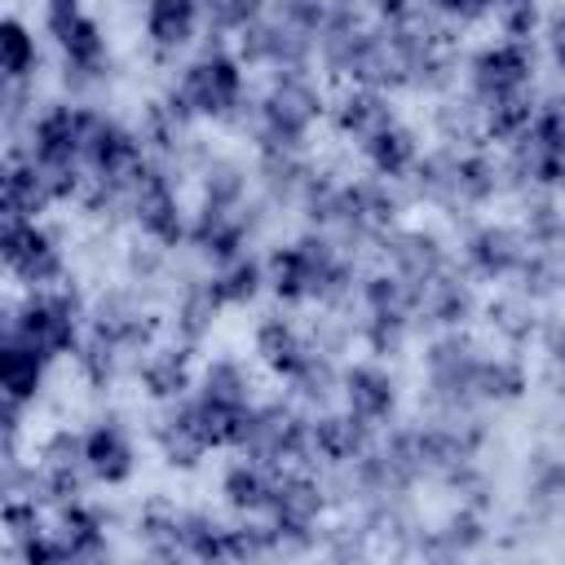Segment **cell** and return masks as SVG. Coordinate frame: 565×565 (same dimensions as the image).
Instances as JSON below:
<instances>
[{
  "label": "cell",
  "mask_w": 565,
  "mask_h": 565,
  "mask_svg": "<svg viewBox=\"0 0 565 565\" xmlns=\"http://www.w3.org/2000/svg\"><path fill=\"white\" fill-rule=\"evenodd\" d=\"M212 40L199 49L194 62L181 66V75L168 84V106L181 115V119H230L234 106L247 97V75H243V62L221 44L216 31H207Z\"/></svg>",
  "instance_id": "6da1fadb"
},
{
  "label": "cell",
  "mask_w": 565,
  "mask_h": 565,
  "mask_svg": "<svg viewBox=\"0 0 565 565\" xmlns=\"http://www.w3.org/2000/svg\"><path fill=\"white\" fill-rule=\"evenodd\" d=\"M84 322H88V309L75 287H62V282L31 287L26 300L4 313V340H22L35 353H44L49 362H57L66 353H79Z\"/></svg>",
  "instance_id": "7a4b0ae2"
},
{
  "label": "cell",
  "mask_w": 565,
  "mask_h": 565,
  "mask_svg": "<svg viewBox=\"0 0 565 565\" xmlns=\"http://www.w3.org/2000/svg\"><path fill=\"white\" fill-rule=\"evenodd\" d=\"M260 128L252 132L256 150H305L309 128L322 119L327 102L322 88L309 75H287L274 71L265 93H260Z\"/></svg>",
  "instance_id": "3957f363"
},
{
  "label": "cell",
  "mask_w": 565,
  "mask_h": 565,
  "mask_svg": "<svg viewBox=\"0 0 565 565\" xmlns=\"http://www.w3.org/2000/svg\"><path fill=\"white\" fill-rule=\"evenodd\" d=\"M481 349L463 327L441 331L424 349V388H428V411L433 415H455V411H477V371H481Z\"/></svg>",
  "instance_id": "277c9868"
},
{
  "label": "cell",
  "mask_w": 565,
  "mask_h": 565,
  "mask_svg": "<svg viewBox=\"0 0 565 565\" xmlns=\"http://www.w3.org/2000/svg\"><path fill=\"white\" fill-rule=\"evenodd\" d=\"M49 35L62 53V79L71 93H84L93 84L106 79L110 57H106V40L102 26L79 9V0H53L49 4Z\"/></svg>",
  "instance_id": "5b68a950"
},
{
  "label": "cell",
  "mask_w": 565,
  "mask_h": 565,
  "mask_svg": "<svg viewBox=\"0 0 565 565\" xmlns=\"http://www.w3.org/2000/svg\"><path fill=\"white\" fill-rule=\"evenodd\" d=\"M0 256L9 265V274L26 287H53L62 282V247L57 238L26 216H9L4 212V230H0Z\"/></svg>",
  "instance_id": "8992f818"
},
{
  "label": "cell",
  "mask_w": 565,
  "mask_h": 565,
  "mask_svg": "<svg viewBox=\"0 0 565 565\" xmlns=\"http://www.w3.org/2000/svg\"><path fill=\"white\" fill-rule=\"evenodd\" d=\"M530 84H534V49H530V40L486 44L468 62V93L481 106H490L499 97H512V93H525Z\"/></svg>",
  "instance_id": "52a82bcc"
},
{
  "label": "cell",
  "mask_w": 565,
  "mask_h": 565,
  "mask_svg": "<svg viewBox=\"0 0 565 565\" xmlns=\"http://www.w3.org/2000/svg\"><path fill=\"white\" fill-rule=\"evenodd\" d=\"M530 256V234L521 225H477L468 238H463V260L477 278H490V282H503V278H516L521 265Z\"/></svg>",
  "instance_id": "ba28073f"
},
{
  "label": "cell",
  "mask_w": 565,
  "mask_h": 565,
  "mask_svg": "<svg viewBox=\"0 0 565 565\" xmlns=\"http://www.w3.org/2000/svg\"><path fill=\"white\" fill-rule=\"evenodd\" d=\"M154 441H159V450L172 468H194L207 450H216L194 393L181 397V402H163V411L154 415Z\"/></svg>",
  "instance_id": "9c48e42d"
},
{
  "label": "cell",
  "mask_w": 565,
  "mask_h": 565,
  "mask_svg": "<svg viewBox=\"0 0 565 565\" xmlns=\"http://www.w3.org/2000/svg\"><path fill=\"white\" fill-rule=\"evenodd\" d=\"M380 260H384L393 274H402L406 282H415V287H424V282H433L437 274L450 269L446 243H441L433 230H415V225H397V230L380 243Z\"/></svg>",
  "instance_id": "30bf717a"
},
{
  "label": "cell",
  "mask_w": 565,
  "mask_h": 565,
  "mask_svg": "<svg viewBox=\"0 0 565 565\" xmlns=\"http://www.w3.org/2000/svg\"><path fill=\"white\" fill-rule=\"evenodd\" d=\"M340 406H349L366 424H388L397 411V384L380 362H353L340 371Z\"/></svg>",
  "instance_id": "8fae6325"
},
{
  "label": "cell",
  "mask_w": 565,
  "mask_h": 565,
  "mask_svg": "<svg viewBox=\"0 0 565 565\" xmlns=\"http://www.w3.org/2000/svg\"><path fill=\"white\" fill-rule=\"evenodd\" d=\"M477 313V291L468 282V274H459L455 265L446 274H437L433 282L419 287V305H415V327H441L455 331Z\"/></svg>",
  "instance_id": "7c38bea8"
},
{
  "label": "cell",
  "mask_w": 565,
  "mask_h": 565,
  "mask_svg": "<svg viewBox=\"0 0 565 565\" xmlns=\"http://www.w3.org/2000/svg\"><path fill=\"white\" fill-rule=\"evenodd\" d=\"M331 119H335V128H340L349 141L366 146L375 132H384L388 124H397V110H393V102H388L384 88L353 84V88H344L340 102L331 106Z\"/></svg>",
  "instance_id": "4fadbf2b"
},
{
  "label": "cell",
  "mask_w": 565,
  "mask_h": 565,
  "mask_svg": "<svg viewBox=\"0 0 565 565\" xmlns=\"http://www.w3.org/2000/svg\"><path fill=\"white\" fill-rule=\"evenodd\" d=\"M49 203H57V199H53V185H49L44 168L31 159L26 146H9V159H4V212L40 221V212Z\"/></svg>",
  "instance_id": "5bb4252c"
},
{
  "label": "cell",
  "mask_w": 565,
  "mask_h": 565,
  "mask_svg": "<svg viewBox=\"0 0 565 565\" xmlns=\"http://www.w3.org/2000/svg\"><path fill=\"white\" fill-rule=\"evenodd\" d=\"M137 375H141V388H146L154 402H181V397H190V388L199 384V380H194V366H190V344H181V340L154 344V349L137 362Z\"/></svg>",
  "instance_id": "9a60e30c"
},
{
  "label": "cell",
  "mask_w": 565,
  "mask_h": 565,
  "mask_svg": "<svg viewBox=\"0 0 565 565\" xmlns=\"http://www.w3.org/2000/svg\"><path fill=\"white\" fill-rule=\"evenodd\" d=\"M199 26H203L199 0H146V35L159 57H177L181 49H190Z\"/></svg>",
  "instance_id": "2e32d148"
},
{
  "label": "cell",
  "mask_w": 565,
  "mask_h": 565,
  "mask_svg": "<svg viewBox=\"0 0 565 565\" xmlns=\"http://www.w3.org/2000/svg\"><path fill=\"white\" fill-rule=\"evenodd\" d=\"M274 486H278V468L238 455V463H230L221 477V499L234 516H265L274 503Z\"/></svg>",
  "instance_id": "e0dca14e"
},
{
  "label": "cell",
  "mask_w": 565,
  "mask_h": 565,
  "mask_svg": "<svg viewBox=\"0 0 565 565\" xmlns=\"http://www.w3.org/2000/svg\"><path fill=\"white\" fill-rule=\"evenodd\" d=\"M309 353H313V340H309V331H300L296 322H287V318H278V313H269V318L256 322V358H260L278 380H291Z\"/></svg>",
  "instance_id": "ac0fdd59"
},
{
  "label": "cell",
  "mask_w": 565,
  "mask_h": 565,
  "mask_svg": "<svg viewBox=\"0 0 565 565\" xmlns=\"http://www.w3.org/2000/svg\"><path fill=\"white\" fill-rule=\"evenodd\" d=\"M256 177H260V194L269 207H300V194H305L313 168H309L305 150H260Z\"/></svg>",
  "instance_id": "d6986e66"
},
{
  "label": "cell",
  "mask_w": 565,
  "mask_h": 565,
  "mask_svg": "<svg viewBox=\"0 0 565 565\" xmlns=\"http://www.w3.org/2000/svg\"><path fill=\"white\" fill-rule=\"evenodd\" d=\"M459 159H463V150L459 146H446V141L433 146V150H424L419 163H415V172L406 177L411 190H415V199L455 212L459 207Z\"/></svg>",
  "instance_id": "ffe728a7"
},
{
  "label": "cell",
  "mask_w": 565,
  "mask_h": 565,
  "mask_svg": "<svg viewBox=\"0 0 565 565\" xmlns=\"http://www.w3.org/2000/svg\"><path fill=\"white\" fill-rule=\"evenodd\" d=\"M84 455H88V472H93V481H102V486H119V481H128L132 477V468H137V450H132V437L119 428V424H93L88 433H84Z\"/></svg>",
  "instance_id": "44dd1931"
},
{
  "label": "cell",
  "mask_w": 565,
  "mask_h": 565,
  "mask_svg": "<svg viewBox=\"0 0 565 565\" xmlns=\"http://www.w3.org/2000/svg\"><path fill=\"white\" fill-rule=\"evenodd\" d=\"M221 309H225V300L216 296L212 274H199V278L181 282V291H177V309H172V335H177L181 344L194 349V344L212 331V322H216Z\"/></svg>",
  "instance_id": "7402d4cb"
},
{
  "label": "cell",
  "mask_w": 565,
  "mask_h": 565,
  "mask_svg": "<svg viewBox=\"0 0 565 565\" xmlns=\"http://www.w3.org/2000/svg\"><path fill=\"white\" fill-rule=\"evenodd\" d=\"M362 154H366V163H371V172L375 177H388V181H406L411 172H415V163H419V137H415V128H406L402 119L397 124H388L384 132H375L366 146H362Z\"/></svg>",
  "instance_id": "603a6c76"
},
{
  "label": "cell",
  "mask_w": 565,
  "mask_h": 565,
  "mask_svg": "<svg viewBox=\"0 0 565 565\" xmlns=\"http://www.w3.org/2000/svg\"><path fill=\"white\" fill-rule=\"evenodd\" d=\"M44 371H49V358L35 353L31 344L22 340H4L0 344V388H4V402H35L40 388H44Z\"/></svg>",
  "instance_id": "cb8c5ba5"
},
{
  "label": "cell",
  "mask_w": 565,
  "mask_h": 565,
  "mask_svg": "<svg viewBox=\"0 0 565 565\" xmlns=\"http://www.w3.org/2000/svg\"><path fill=\"white\" fill-rule=\"evenodd\" d=\"M433 128L446 146L472 150L477 141H486V124H481V102L472 93H441V102L433 106Z\"/></svg>",
  "instance_id": "d4e9b609"
},
{
  "label": "cell",
  "mask_w": 565,
  "mask_h": 565,
  "mask_svg": "<svg viewBox=\"0 0 565 565\" xmlns=\"http://www.w3.org/2000/svg\"><path fill=\"white\" fill-rule=\"evenodd\" d=\"M287 388H291V402H296V406H305V411H327V406L340 397V366H335V358L322 353V349H313V353L300 362V371L287 380Z\"/></svg>",
  "instance_id": "484cf974"
},
{
  "label": "cell",
  "mask_w": 565,
  "mask_h": 565,
  "mask_svg": "<svg viewBox=\"0 0 565 565\" xmlns=\"http://www.w3.org/2000/svg\"><path fill=\"white\" fill-rule=\"evenodd\" d=\"M265 282L287 305H305V300L313 305V274H309V260L296 243H282L265 256Z\"/></svg>",
  "instance_id": "4316f807"
},
{
  "label": "cell",
  "mask_w": 565,
  "mask_h": 565,
  "mask_svg": "<svg viewBox=\"0 0 565 565\" xmlns=\"http://www.w3.org/2000/svg\"><path fill=\"white\" fill-rule=\"evenodd\" d=\"M207 274H212V287H216V296L225 305H252L260 296V287H269L265 282V256H256L252 247L230 256V260H221V265H212Z\"/></svg>",
  "instance_id": "83f0119b"
},
{
  "label": "cell",
  "mask_w": 565,
  "mask_h": 565,
  "mask_svg": "<svg viewBox=\"0 0 565 565\" xmlns=\"http://www.w3.org/2000/svg\"><path fill=\"white\" fill-rule=\"evenodd\" d=\"M539 119V97L525 88V93H512V97H499L490 106H481V124H486V141H499V146H512L516 137H525Z\"/></svg>",
  "instance_id": "f1b7e54d"
},
{
  "label": "cell",
  "mask_w": 565,
  "mask_h": 565,
  "mask_svg": "<svg viewBox=\"0 0 565 565\" xmlns=\"http://www.w3.org/2000/svg\"><path fill=\"white\" fill-rule=\"evenodd\" d=\"M194 393L207 397V402H216V406H252V375L234 358H212L199 371Z\"/></svg>",
  "instance_id": "f546056e"
},
{
  "label": "cell",
  "mask_w": 565,
  "mask_h": 565,
  "mask_svg": "<svg viewBox=\"0 0 565 565\" xmlns=\"http://www.w3.org/2000/svg\"><path fill=\"white\" fill-rule=\"evenodd\" d=\"M499 190H503V163L481 146L463 150V159H459V207H481Z\"/></svg>",
  "instance_id": "4dcf8cb0"
},
{
  "label": "cell",
  "mask_w": 565,
  "mask_h": 565,
  "mask_svg": "<svg viewBox=\"0 0 565 565\" xmlns=\"http://www.w3.org/2000/svg\"><path fill=\"white\" fill-rule=\"evenodd\" d=\"M199 194L212 207H243L247 203V172L234 159H207L199 168Z\"/></svg>",
  "instance_id": "1f68e13d"
},
{
  "label": "cell",
  "mask_w": 565,
  "mask_h": 565,
  "mask_svg": "<svg viewBox=\"0 0 565 565\" xmlns=\"http://www.w3.org/2000/svg\"><path fill=\"white\" fill-rule=\"evenodd\" d=\"M0 66H4V79H35L40 49L22 18H4L0 26Z\"/></svg>",
  "instance_id": "d6a6232c"
},
{
  "label": "cell",
  "mask_w": 565,
  "mask_h": 565,
  "mask_svg": "<svg viewBox=\"0 0 565 565\" xmlns=\"http://www.w3.org/2000/svg\"><path fill=\"white\" fill-rule=\"evenodd\" d=\"M525 393V366L516 358H481L477 371V397L481 406H499V402H516Z\"/></svg>",
  "instance_id": "836d02e7"
},
{
  "label": "cell",
  "mask_w": 565,
  "mask_h": 565,
  "mask_svg": "<svg viewBox=\"0 0 565 565\" xmlns=\"http://www.w3.org/2000/svg\"><path fill=\"white\" fill-rule=\"evenodd\" d=\"M203 4V26L216 35H238L256 18L269 13V0H199Z\"/></svg>",
  "instance_id": "e575fe53"
},
{
  "label": "cell",
  "mask_w": 565,
  "mask_h": 565,
  "mask_svg": "<svg viewBox=\"0 0 565 565\" xmlns=\"http://www.w3.org/2000/svg\"><path fill=\"white\" fill-rule=\"evenodd\" d=\"M274 49H278V22L269 13L256 18L252 26H243L234 40V57L243 66H274Z\"/></svg>",
  "instance_id": "d590c367"
},
{
  "label": "cell",
  "mask_w": 565,
  "mask_h": 565,
  "mask_svg": "<svg viewBox=\"0 0 565 565\" xmlns=\"http://www.w3.org/2000/svg\"><path fill=\"white\" fill-rule=\"evenodd\" d=\"M494 26L503 31V40H530L543 26V9L539 0H494L490 4Z\"/></svg>",
  "instance_id": "8d00e7d4"
},
{
  "label": "cell",
  "mask_w": 565,
  "mask_h": 565,
  "mask_svg": "<svg viewBox=\"0 0 565 565\" xmlns=\"http://www.w3.org/2000/svg\"><path fill=\"white\" fill-rule=\"evenodd\" d=\"M490 322H494V331L499 335H508V340H530L534 335V309H530V296H516V300H499L494 309H490Z\"/></svg>",
  "instance_id": "74e56055"
},
{
  "label": "cell",
  "mask_w": 565,
  "mask_h": 565,
  "mask_svg": "<svg viewBox=\"0 0 565 565\" xmlns=\"http://www.w3.org/2000/svg\"><path fill=\"white\" fill-rule=\"evenodd\" d=\"M269 18L282 22V26H296V31L318 35V26H322V0H269Z\"/></svg>",
  "instance_id": "f35d334b"
},
{
  "label": "cell",
  "mask_w": 565,
  "mask_h": 565,
  "mask_svg": "<svg viewBox=\"0 0 565 565\" xmlns=\"http://www.w3.org/2000/svg\"><path fill=\"white\" fill-rule=\"evenodd\" d=\"M543 40H547V57H552V66H556L561 79H565V9H556V13L543 22Z\"/></svg>",
  "instance_id": "ab89813d"
},
{
  "label": "cell",
  "mask_w": 565,
  "mask_h": 565,
  "mask_svg": "<svg viewBox=\"0 0 565 565\" xmlns=\"http://www.w3.org/2000/svg\"><path fill=\"white\" fill-rule=\"evenodd\" d=\"M543 340H547V353L556 358V366H565V322H552Z\"/></svg>",
  "instance_id": "60d3db41"
}]
</instances>
